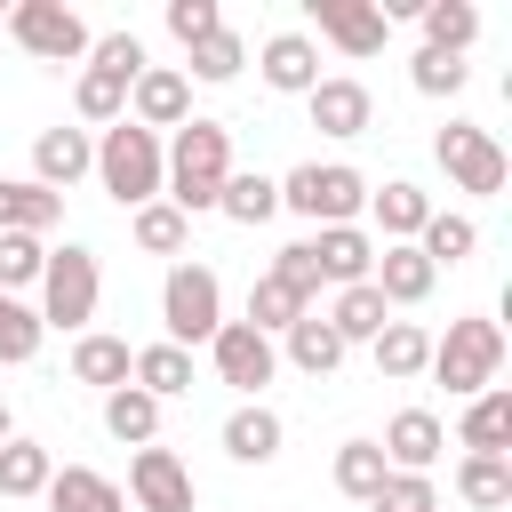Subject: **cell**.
<instances>
[{"mask_svg":"<svg viewBox=\"0 0 512 512\" xmlns=\"http://www.w3.org/2000/svg\"><path fill=\"white\" fill-rule=\"evenodd\" d=\"M264 88L312 96V88H320V48H312L304 32H272V40H264Z\"/></svg>","mask_w":512,"mask_h":512,"instance_id":"20","label":"cell"},{"mask_svg":"<svg viewBox=\"0 0 512 512\" xmlns=\"http://www.w3.org/2000/svg\"><path fill=\"white\" fill-rule=\"evenodd\" d=\"M104 432H112V440H128V448H152V440H160V400H152V392H136V384L104 392Z\"/></svg>","mask_w":512,"mask_h":512,"instance_id":"32","label":"cell"},{"mask_svg":"<svg viewBox=\"0 0 512 512\" xmlns=\"http://www.w3.org/2000/svg\"><path fill=\"white\" fill-rule=\"evenodd\" d=\"M48 512H128V496H120V480H104V472H88V464H64V472H48Z\"/></svg>","mask_w":512,"mask_h":512,"instance_id":"23","label":"cell"},{"mask_svg":"<svg viewBox=\"0 0 512 512\" xmlns=\"http://www.w3.org/2000/svg\"><path fill=\"white\" fill-rule=\"evenodd\" d=\"M216 24H224V8H216V0H168V32H176L184 48H192V40H208Z\"/></svg>","mask_w":512,"mask_h":512,"instance_id":"45","label":"cell"},{"mask_svg":"<svg viewBox=\"0 0 512 512\" xmlns=\"http://www.w3.org/2000/svg\"><path fill=\"white\" fill-rule=\"evenodd\" d=\"M272 280H288L296 296H320V264H312V240H288V248L272 256Z\"/></svg>","mask_w":512,"mask_h":512,"instance_id":"46","label":"cell"},{"mask_svg":"<svg viewBox=\"0 0 512 512\" xmlns=\"http://www.w3.org/2000/svg\"><path fill=\"white\" fill-rule=\"evenodd\" d=\"M48 472H56V456L40 448V440H0V496H40L48 488Z\"/></svg>","mask_w":512,"mask_h":512,"instance_id":"36","label":"cell"},{"mask_svg":"<svg viewBox=\"0 0 512 512\" xmlns=\"http://www.w3.org/2000/svg\"><path fill=\"white\" fill-rule=\"evenodd\" d=\"M128 232H136V248H144V256H184V240H192V216H176L168 200H144V208L128 216Z\"/></svg>","mask_w":512,"mask_h":512,"instance_id":"37","label":"cell"},{"mask_svg":"<svg viewBox=\"0 0 512 512\" xmlns=\"http://www.w3.org/2000/svg\"><path fill=\"white\" fill-rule=\"evenodd\" d=\"M368 216H376L384 248H400V240H416V232H424V216H432V192H424V184H408V176H392L384 192H368Z\"/></svg>","mask_w":512,"mask_h":512,"instance_id":"21","label":"cell"},{"mask_svg":"<svg viewBox=\"0 0 512 512\" xmlns=\"http://www.w3.org/2000/svg\"><path fill=\"white\" fill-rule=\"evenodd\" d=\"M72 112H80L88 128H112V120H128V80H112V72L80 64V80H72Z\"/></svg>","mask_w":512,"mask_h":512,"instance_id":"35","label":"cell"},{"mask_svg":"<svg viewBox=\"0 0 512 512\" xmlns=\"http://www.w3.org/2000/svg\"><path fill=\"white\" fill-rule=\"evenodd\" d=\"M456 400H472V392H488L496 376H504V328L496 320H448V336H432V360H424Z\"/></svg>","mask_w":512,"mask_h":512,"instance_id":"4","label":"cell"},{"mask_svg":"<svg viewBox=\"0 0 512 512\" xmlns=\"http://www.w3.org/2000/svg\"><path fill=\"white\" fill-rule=\"evenodd\" d=\"M456 448H464V456H504V448H512V384L472 392V408H464V424H456Z\"/></svg>","mask_w":512,"mask_h":512,"instance_id":"17","label":"cell"},{"mask_svg":"<svg viewBox=\"0 0 512 512\" xmlns=\"http://www.w3.org/2000/svg\"><path fill=\"white\" fill-rule=\"evenodd\" d=\"M128 384H136V392H152V400H176V392H192V352L160 336V344H144V352H136Z\"/></svg>","mask_w":512,"mask_h":512,"instance_id":"28","label":"cell"},{"mask_svg":"<svg viewBox=\"0 0 512 512\" xmlns=\"http://www.w3.org/2000/svg\"><path fill=\"white\" fill-rule=\"evenodd\" d=\"M432 280H440V272L416 256V240H400V248H376V272H368V288H376L392 312H400V304H424V296H432Z\"/></svg>","mask_w":512,"mask_h":512,"instance_id":"18","label":"cell"},{"mask_svg":"<svg viewBox=\"0 0 512 512\" xmlns=\"http://www.w3.org/2000/svg\"><path fill=\"white\" fill-rule=\"evenodd\" d=\"M432 160H440V168H448V184H456V192H472V200L504 192V176H512L504 144H496L488 128H472V120H448V128L432 136Z\"/></svg>","mask_w":512,"mask_h":512,"instance_id":"7","label":"cell"},{"mask_svg":"<svg viewBox=\"0 0 512 512\" xmlns=\"http://www.w3.org/2000/svg\"><path fill=\"white\" fill-rule=\"evenodd\" d=\"M136 512H192L200 488H192V464L176 448H136L128 456V488H120Z\"/></svg>","mask_w":512,"mask_h":512,"instance_id":"9","label":"cell"},{"mask_svg":"<svg viewBox=\"0 0 512 512\" xmlns=\"http://www.w3.org/2000/svg\"><path fill=\"white\" fill-rule=\"evenodd\" d=\"M304 312H312V296H296L288 280L256 272V288H248V328H256V336H288V328H296Z\"/></svg>","mask_w":512,"mask_h":512,"instance_id":"31","label":"cell"},{"mask_svg":"<svg viewBox=\"0 0 512 512\" xmlns=\"http://www.w3.org/2000/svg\"><path fill=\"white\" fill-rule=\"evenodd\" d=\"M224 176H232V136H224V120H200V112H192V120L160 144V200H168L176 216H200V208H216Z\"/></svg>","mask_w":512,"mask_h":512,"instance_id":"1","label":"cell"},{"mask_svg":"<svg viewBox=\"0 0 512 512\" xmlns=\"http://www.w3.org/2000/svg\"><path fill=\"white\" fill-rule=\"evenodd\" d=\"M128 368H136V352H128V336H104V328H88V336L72 344V384H96V392H120V384H128Z\"/></svg>","mask_w":512,"mask_h":512,"instance_id":"24","label":"cell"},{"mask_svg":"<svg viewBox=\"0 0 512 512\" xmlns=\"http://www.w3.org/2000/svg\"><path fill=\"white\" fill-rule=\"evenodd\" d=\"M88 64L136 88V72H144V40H136V32H104V40H88Z\"/></svg>","mask_w":512,"mask_h":512,"instance_id":"44","label":"cell"},{"mask_svg":"<svg viewBox=\"0 0 512 512\" xmlns=\"http://www.w3.org/2000/svg\"><path fill=\"white\" fill-rule=\"evenodd\" d=\"M8 40H16L24 56H40V64L88 56V24H80V8H64V0H16V8H8Z\"/></svg>","mask_w":512,"mask_h":512,"instance_id":"8","label":"cell"},{"mask_svg":"<svg viewBox=\"0 0 512 512\" xmlns=\"http://www.w3.org/2000/svg\"><path fill=\"white\" fill-rule=\"evenodd\" d=\"M304 104H312V128L336 136V144H344V136H368V120H376V96H368L360 80H320Z\"/></svg>","mask_w":512,"mask_h":512,"instance_id":"16","label":"cell"},{"mask_svg":"<svg viewBox=\"0 0 512 512\" xmlns=\"http://www.w3.org/2000/svg\"><path fill=\"white\" fill-rule=\"evenodd\" d=\"M272 352H288V368H304V376H336V360H344V336L328 328V312H304Z\"/></svg>","mask_w":512,"mask_h":512,"instance_id":"25","label":"cell"},{"mask_svg":"<svg viewBox=\"0 0 512 512\" xmlns=\"http://www.w3.org/2000/svg\"><path fill=\"white\" fill-rule=\"evenodd\" d=\"M216 216H232V224H264V216H280V176L232 168V176H224V192H216Z\"/></svg>","mask_w":512,"mask_h":512,"instance_id":"30","label":"cell"},{"mask_svg":"<svg viewBox=\"0 0 512 512\" xmlns=\"http://www.w3.org/2000/svg\"><path fill=\"white\" fill-rule=\"evenodd\" d=\"M416 24H424V48H440V56H464L480 40V8L472 0H424Z\"/></svg>","mask_w":512,"mask_h":512,"instance_id":"29","label":"cell"},{"mask_svg":"<svg viewBox=\"0 0 512 512\" xmlns=\"http://www.w3.org/2000/svg\"><path fill=\"white\" fill-rule=\"evenodd\" d=\"M304 16H312L320 40H336L344 56H376L384 32H392V16H384L376 0H304Z\"/></svg>","mask_w":512,"mask_h":512,"instance_id":"11","label":"cell"},{"mask_svg":"<svg viewBox=\"0 0 512 512\" xmlns=\"http://www.w3.org/2000/svg\"><path fill=\"white\" fill-rule=\"evenodd\" d=\"M160 320H168V344H208L216 328H224V280L208 272V264H168V280H160Z\"/></svg>","mask_w":512,"mask_h":512,"instance_id":"6","label":"cell"},{"mask_svg":"<svg viewBox=\"0 0 512 512\" xmlns=\"http://www.w3.org/2000/svg\"><path fill=\"white\" fill-rule=\"evenodd\" d=\"M280 208H296L304 224H352L360 208H368V176L360 168H344V160H304V168H288L280 176Z\"/></svg>","mask_w":512,"mask_h":512,"instance_id":"5","label":"cell"},{"mask_svg":"<svg viewBox=\"0 0 512 512\" xmlns=\"http://www.w3.org/2000/svg\"><path fill=\"white\" fill-rule=\"evenodd\" d=\"M184 56H192V72H184V80H232V72L248 64V48H240V32H232V24H216V32H208V40H192Z\"/></svg>","mask_w":512,"mask_h":512,"instance_id":"39","label":"cell"},{"mask_svg":"<svg viewBox=\"0 0 512 512\" xmlns=\"http://www.w3.org/2000/svg\"><path fill=\"white\" fill-rule=\"evenodd\" d=\"M96 296H104L96 248H80V240L48 248V264H40V328H72V336H88V320H96Z\"/></svg>","mask_w":512,"mask_h":512,"instance_id":"3","label":"cell"},{"mask_svg":"<svg viewBox=\"0 0 512 512\" xmlns=\"http://www.w3.org/2000/svg\"><path fill=\"white\" fill-rule=\"evenodd\" d=\"M368 512H440V488H432V472H384Z\"/></svg>","mask_w":512,"mask_h":512,"instance_id":"42","label":"cell"},{"mask_svg":"<svg viewBox=\"0 0 512 512\" xmlns=\"http://www.w3.org/2000/svg\"><path fill=\"white\" fill-rule=\"evenodd\" d=\"M368 352H376V376H384V384H408V376H424L432 336H424L416 320H384V336H376Z\"/></svg>","mask_w":512,"mask_h":512,"instance_id":"27","label":"cell"},{"mask_svg":"<svg viewBox=\"0 0 512 512\" xmlns=\"http://www.w3.org/2000/svg\"><path fill=\"white\" fill-rule=\"evenodd\" d=\"M40 336H48V328H40V312H32V304H16V296H0V360H8V368H24V360L40 352Z\"/></svg>","mask_w":512,"mask_h":512,"instance_id":"40","label":"cell"},{"mask_svg":"<svg viewBox=\"0 0 512 512\" xmlns=\"http://www.w3.org/2000/svg\"><path fill=\"white\" fill-rule=\"evenodd\" d=\"M208 360H216V376H224L232 392H248V400H264V384L280 376V352H272V336H256L248 320H224V328L208 336Z\"/></svg>","mask_w":512,"mask_h":512,"instance_id":"10","label":"cell"},{"mask_svg":"<svg viewBox=\"0 0 512 512\" xmlns=\"http://www.w3.org/2000/svg\"><path fill=\"white\" fill-rule=\"evenodd\" d=\"M88 168H96V144H88V128H40V136H32V184H48V192H72Z\"/></svg>","mask_w":512,"mask_h":512,"instance_id":"13","label":"cell"},{"mask_svg":"<svg viewBox=\"0 0 512 512\" xmlns=\"http://www.w3.org/2000/svg\"><path fill=\"white\" fill-rule=\"evenodd\" d=\"M128 120L152 128V136H160V128H184V120H192V80H184L176 64H144L136 88H128Z\"/></svg>","mask_w":512,"mask_h":512,"instance_id":"12","label":"cell"},{"mask_svg":"<svg viewBox=\"0 0 512 512\" xmlns=\"http://www.w3.org/2000/svg\"><path fill=\"white\" fill-rule=\"evenodd\" d=\"M96 184L136 216L144 200H160V136L152 128H136V120H112L104 136H96Z\"/></svg>","mask_w":512,"mask_h":512,"instance_id":"2","label":"cell"},{"mask_svg":"<svg viewBox=\"0 0 512 512\" xmlns=\"http://www.w3.org/2000/svg\"><path fill=\"white\" fill-rule=\"evenodd\" d=\"M456 496L472 512H504L512 504V456H464L456 464Z\"/></svg>","mask_w":512,"mask_h":512,"instance_id":"34","label":"cell"},{"mask_svg":"<svg viewBox=\"0 0 512 512\" xmlns=\"http://www.w3.org/2000/svg\"><path fill=\"white\" fill-rule=\"evenodd\" d=\"M384 472H392V464H384V448H376V440H344V448H336V488H344L352 504H376Z\"/></svg>","mask_w":512,"mask_h":512,"instance_id":"38","label":"cell"},{"mask_svg":"<svg viewBox=\"0 0 512 512\" xmlns=\"http://www.w3.org/2000/svg\"><path fill=\"white\" fill-rule=\"evenodd\" d=\"M280 440H288V424H280L264 400H240V408L224 416V456H232V464H272Z\"/></svg>","mask_w":512,"mask_h":512,"instance_id":"19","label":"cell"},{"mask_svg":"<svg viewBox=\"0 0 512 512\" xmlns=\"http://www.w3.org/2000/svg\"><path fill=\"white\" fill-rule=\"evenodd\" d=\"M472 248H480V224H472V216H448V208H432L424 232H416V256H424L432 272H440V264H464Z\"/></svg>","mask_w":512,"mask_h":512,"instance_id":"33","label":"cell"},{"mask_svg":"<svg viewBox=\"0 0 512 512\" xmlns=\"http://www.w3.org/2000/svg\"><path fill=\"white\" fill-rule=\"evenodd\" d=\"M312 264H320L328 288H360L376 272V240L360 224H328V232H312Z\"/></svg>","mask_w":512,"mask_h":512,"instance_id":"15","label":"cell"},{"mask_svg":"<svg viewBox=\"0 0 512 512\" xmlns=\"http://www.w3.org/2000/svg\"><path fill=\"white\" fill-rule=\"evenodd\" d=\"M0 440H8V400H0Z\"/></svg>","mask_w":512,"mask_h":512,"instance_id":"47","label":"cell"},{"mask_svg":"<svg viewBox=\"0 0 512 512\" xmlns=\"http://www.w3.org/2000/svg\"><path fill=\"white\" fill-rule=\"evenodd\" d=\"M376 448H384V464H392V472H432V464H440V448H448V432H440V416H432V408H400V416L384 424V440H376Z\"/></svg>","mask_w":512,"mask_h":512,"instance_id":"14","label":"cell"},{"mask_svg":"<svg viewBox=\"0 0 512 512\" xmlns=\"http://www.w3.org/2000/svg\"><path fill=\"white\" fill-rule=\"evenodd\" d=\"M40 264H48V248H40L32 232H0V296L32 288V280H40Z\"/></svg>","mask_w":512,"mask_h":512,"instance_id":"41","label":"cell"},{"mask_svg":"<svg viewBox=\"0 0 512 512\" xmlns=\"http://www.w3.org/2000/svg\"><path fill=\"white\" fill-rule=\"evenodd\" d=\"M56 216H64V192H48V184H32V176H0V232H56Z\"/></svg>","mask_w":512,"mask_h":512,"instance_id":"22","label":"cell"},{"mask_svg":"<svg viewBox=\"0 0 512 512\" xmlns=\"http://www.w3.org/2000/svg\"><path fill=\"white\" fill-rule=\"evenodd\" d=\"M408 80H416V96H456V88L472 80V64H464V56H440V48H416Z\"/></svg>","mask_w":512,"mask_h":512,"instance_id":"43","label":"cell"},{"mask_svg":"<svg viewBox=\"0 0 512 512\" xmlns=\"http://www.w3.org/2000/svg\"><path fill=\"white\" fill-rule=\"evenodd\" d=\"M384 320H392V304H384L368 280H360V288H336V304H328V328L344 336V352H352V344H376Z\"/></svg>","mask_w":512,"mask_h":512,"instance_id":"26","label":"cell"}]
</instances>
